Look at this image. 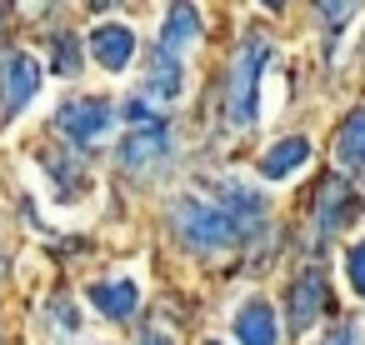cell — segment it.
I'll list each match as a JSON object with an SVG mask.
<instances>
[{"mask_svg": "<svg viewBox=\"0 0 365 345\" xmlns=\"http://www.w3.org/2000/svg\"><path fill=\"white\" fill-rule=\"evenodd\" d=\"M170 230H175V240L190 255H220V250H230L245 235L240 220L225 205L205 200V195H175L170 200Z\"/></svg>", "mask_w": 365, "mask_h": 345, "instance_id": "cell-1", "label": "cell"}, {"mask_svg": "<svg viewBox=\"0 0 365 345\" xmlns=\"http://www.w3.org/2000/svg\"><path fill=\"white\" fill-rule=\"evenodd\" d=\"M265 66H270V41L265 36H245L235 46V56H230V71H225V120L235 130H250L255 115H260Z\"/></svg>", "mask_w": 365, "mask_h": 345, "instance_id": "cell-2", "label": "cell"}, {"mask_svg": "<svg viewBox=\"0 0 365 345\" xmlns=\"http://www.w3.org/2000/svg\"><path fill=\"white\" fill-rule=\"evenodd\" d=\"M170 155H175V140H170L165 120H155V125H135V130L115 145V160H120L130 175H155V170L170 165Z\"/></svg>", "mask_w": 365, "mask_h": 345, "instance_id": "cell-3", "label": "cell"}, {"mask_svg": "<svg viewBox=\"0 0 365 345\" xmlns=\"http://www.w3.org/2000/svg\"><path fill=\"white\" fill-rule=\"evenodd\" d=\"M41 81H46V71L31 51H11L0 61V110H6V120H16L41 96Z\"/></svg>", "mask_w": 365, "mask_h": 345, "instance_id": "cell-4", "label": "cell"}, {"mask_svg": "<svg viewBox=\"0 0 365 345\" xmlns=\"http://www.w3.org/2000/svg\"><path fill=\"white\" fill-rule=\"evenodd\" d=\"M110 125H115V110H110V101H96V96L66 101V105L56 110V130H61L71 145H96Z\"/></svg>", "mask_w": 365, "mask_h": 345, "instance_id": "cell-5", "label": "cell"}, {"mask_svg": "<svg viewBox=\"0 0 365 345\" xmlns=\"http://www.w3.org/2000/svg\"><path fill=\"white\" fill-rule=\"evenodd\" d=\"M360 220V195L345 175H325L315 185V230L320 235H340L345 225Z\"/></svg>", "mask_w": 365, "mask_h": 345, "instance_id": "cell-6", "label": "cell"}, {"mask_svg": "<svg viewBox=\"0 0 365 345\" xmlns=\"http://www.w3.org/2000/svg\"><path fill=\"white\" fill-rule=\"evenodd\" d=\"M91 56H96V66H106V71H125V66L135 61V31H130L125 21L96 26V31H91Z\"/></svg>", "mask_w": 365, "mask_h": 345, "instance_id": "cell-7", "label": "cell"}, {"mask_svg": "<svg viewBox=\"0 0 365 345\" xmlns=\"http://www.w3.org/2000/svg\"><path fill=\"white\" fill-rule=\"evenodd\" d=\"M325 305H330V295H325V270H320V265L300 270V280L290 285V325H295V330H310Z\"/></svg>", "mask_w": 365, "mask_h": 345, "instance_id": "cell-8", "label": "cell"}, {"mask_svg": "<svg viewBox=\"0 0 365 345\" xmlns=\"http://www.w3.org/2000/svg\"><path fill=\"white\" fill-rule=\"evenodd\" d=\"M86 300H91L106 320H130L135 305H140V285H135L130 275H120V280H96V285L86 290Z\"/></svg>", "mask_w": 365, "mask_h": 345, "instance_id": "cell-9", "label": "cell"}, {"mask_svg": "<svg viewBox=\"0 0 365 345\" xmlns=\"http://www.w3.org/2000/svg\"><path fill=\"white\" fill-rule=\"evenodd\" d=\"M235 340L240 345H280V320L270 300H245L235 310Z\"/></svg>", "mask_w": 365, "mask_h": 345, "instance_id": "cell-10", "label": "cell"}, {"mask_svg": "<svg viewBox=\"0 0 365 345\" xmlns=\"http://www.w3.org/2000/svg\"><path fill=\"white\" fill-rule=\"evenodd\" d=\"M145 91L155 96V105L180 101V96H185V66H180V56L155 51V61H150V71H145Z\"/></svg>", "mask_w": 365, "mask_h": 345, "instance_id": "cell-11", "label": "cell"}, {"mask_svg": "<svg viewBox=\"0 0 365 345\" xmlns=\"http://www.w3.org/2000/svg\"><path fill=\"white\" fill-rule=\"evenodd\" d=\"M200 26H205V16H200L195 6H170V11H165V26H160V51L180 56L185 46L200 41Z\"/></svg>", "mask_w": 365, "mask_h": 345, "instance_id": "cell-12", "label": "cell"}, {"mask_svg": "<svg viewBox=\"0 0 365 345\" xmlns=\"http://www.w3.org/2000/svg\"><path fill=\"white\" fill-rule=\"evenodd\" d=\"M305 160H310V140H305V135H290V140H275V145L260 155V175H265V180H285V175H295Z\"/></svg>", "mask_w": 365, "mask_h": 345, "instance_id": "cell-13", "label": "cell"}, {"mask_svg": "<svg viewBox=\"0 0 365 345\" xmlns=\"http://www.w3.org/2000/svg\"><path fill=\"white\" fill-rule=\"evenodd\" d=\"M335 165L340 170H365V110L345 115V125L335 135Z\"/></svg>", "mask_w": 365, "mask_h": 345, "instance_id": "cell-14", "label": "cell"}, {"mask_svg": "<svg viewBox=\"0 0 365 345\" xmlns=\"http://www.w3.org/2000/svg\"><path fill=\"white\" fill-rule=\"evenodd\" d=\"M56 71H66V76L81 71V46H76V36H56Z\"/></svg>", "mask_w": 365, "mask_h": 345, "instance_id": "cell-15", "label": "cell"}, {"mask_svg": "<svg viewBox=\"0 0 365 345\" xmlns=\"http://www.w3.org/2000/svg\"><path fill=\"white\" fill-rule=\"evenodd\" d=\"M345 275H350L355 295H365V240H355V245L345 250Z\"/></svg>", "mask_w": 365, "mask_h": 345, "instance_id": "cell-16", "label": "cell"}, {"mask_svg": "<svg viewBox=\"0 0 365 345\" xmlns=\"http://www.w3.org/2000/svg\"><path fill=\"white\" fill-rule=\"evenodd\" d=\"M315 16L325 21V31H340V21H355V6H315Z\"/></svg>", "mask_w": 365, "mask_h": 345, "instance_id": "cell-17", "label": "cell"}, {"mask_svg": "<svg viewBox=\"0 0 365 345\" xmlns=\"http://www.w3.org/2000/svg\"><path fill=\"white\" fill-rule=\"evenodd\" d=\"M125 120H135V125H155V105H145V101H125Z\"/></svg>", "mask_w": 365, "mask_h": 345, "instance_id": "cell-18", "label": "cell"}, {"mask_svg": "<svg viewBox=\"0 0 365 345\" xmlns=\"http://www.w3.org/2000/svg\"><path fill=\"white\" fill-rule=\"evenodd\" d=\"M325 345H360V330H355V325H335V330L325 335Z\"/></svg>", "mask_w": 365, "mask_h": 345, "instance_id": "cell-19", "label": "cell"}, {"mask_svg": "<svg viewBox=\"0 0 365 345\" xmlns=\"http://www.w3.org/2000/svg\"><path fill=\"white\" fill-rule=\"evenodd\" d=\"M140 345H170V335H155V330H150V335H145Z\"/></svg>", "mask_w": 365, "mask_h": 345, "instance_id": "cell-20", "label": "cell"}, {"mask_svg": "<svg viewBox=\"0 0 365 345\" xmlns=\"http://www.w3.org/2000/svg\"><path fill=\"white\" fill-rule=\"evenodd\" d=\"M205 345H220V340H205Z\"/></svg>", "mask_w": 365, "mask_h": 345, "instance_id": "cell-21", "label": "cell"}]
</instances>
